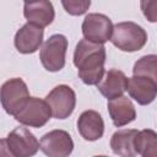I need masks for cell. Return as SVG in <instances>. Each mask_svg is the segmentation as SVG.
<instances>
[{
	"label": "cell",
	"mask_w": 157,
	"mask_h": 157,
	"mask_svg": "<svg viewBox=\"0 0 157 157\" xmlns=\"http://www.w3.org/2000/svg\"><path fill=\"white\" fill-rule=\"evenodd\" d=\"M110 42L121 52H137L147 43V32L135 22H119L113 28Z\"/></svg>",
	"instance_id": "2"
},
{
	"label": "cell",
	"mask_w": 157,
	"mask_h": 157,
	"mask_svg": "<svg viewBox=\"0 0 157 157\" xmlns=\"http://www.w3.org/2000/svg\"><path fill=\"white\" fill-rule=\"evenodd\" d=\"M40 150L49 157H66L72 153L74 141L65 130L55 129L40 137Z\"/></svg>",
	"instance_id": "9"
},
{
	"label": "cell",
	"mask_w": 157,
	"mask_h": 157,
	"mask_svg": "<svg viewBox=\"0 0 157 157\" xmlns=\"http://www.w3.org/2000/svg\"><path fill=\"white\" fill-rule=\"evenodd\" d=\"M23 16L29 23L44 28L54 21L55 11L49 0H33L25 2Z\"/></svg>",
	"instance_id": "11"
},
{
	"label": "cell",
	"mask_w": 157,
	"mask_h": 157,
	"mask_svg": "<svg viewBox=\"0 0 157 157\" xmlns=\"http://www.w3.org/2000/svg\"><path fill=\"white\" fill-rule=\"evenodd\" d=\"M44 31L42 27L27 22L15 34L13 44L18 53L32 54L39 49L43 43Z\"/></svg>",
	"instance_id": "10"
},
{
	"label": "cell",
	"mask_w": 157,
	"mask_h": 157,
	"mask_svg": "<svg viewBox=\"0 0 157 157\" xmlns=\"http://www.w3.org/2000/svg\"><path fill=\"white\" fill-rule=\"evenodd\" d=\"M132 75L145 76L157 83V54L141 56L132 67Z\"/></svg>",
	"instance_id": "18"
},
{
	"label": "cell",
	"mask_w": 157,
	"mask_h": 157,
	"mask_svg": "<svg viewBox=\"0 0 157 157\" xmlns=\"http://www.w3.org/2000/svg\"><path fill=\"white\" fill-rule=\"evenodd\" d=\"M1 152L13 157H29L40 148V142L25 126L15 128L5 139L1 140Z\"/></svg>",
	"instance_id": "3"
},
{
	"label": "cell",
	"mask_w": 157,
	"mask_h": 157,
	"mask_svg": "<svg viewBox=\"0 0 157 157\" xmlns=\"http://www.w3.org/2000/svg\"><path fill=\"white\" fill-rule=\"evenodd\" d=\"M77 131L86 141H97L104 134V121L102 115L92 109L85 110L77 119Z\"/></svg>",
	"instance_id": "12"
},
{
	"label": "cell",
	"mask_w": 157,
	"mask_h": 157,
	"mask_svg": "<svg viewBox=\"0 0 157 157\" xmlns=\"http://www.w3.org/2000/svg\"><path fill=\"white\" fill-rule=\"evenodd\" d=\"M52 115V109L45 99L29 97L22 109L13 118L25 126L42 128L49 121Z\"/></svg>",
	"instance_id": "6"
},
{
	"label": "cell",
	"mask_w": 157,
	"mask_h": 157,
	"mask_svg": "<svg viewBox=\"0 0 157 157\" xmlns=\"http://www.w3.org/2000/svg\"><path fill=\"white\" fill-rule=\"evenodd\" d=\"M140 9L148 22H157V0H140Z\"/></svg>",
	"instance_id": "20"
},
{
	"label": "cell",
	"mask_w": 157,
	"mask_h": 157,
	"mask_svg": "<svg viewBox=\"0 0 157 157\" xmlns=\"http://www.w3.org/2000/svg\"><path fill=\"white\" fill-rule=\"evenodd\" d=\"M137 130L135 129H123L115 131L110 137V148L112 151L123 157H132L136 156L135 150V137L137 135Z\"/></svg>",
	"instance_id": "16"
},
{
	"label": "cell",
	"mask_w": 157,
	"mask_h": 157,
	"mask_svg": "<svg viewBox=\"0 0 157 157\" xmlns=\"http://www.w3.org/2000/svg\"><path fill=\"white\" fill-rule=\"evenodd\" d=\"M113 22L104 13H88L81 26L83 38L94 43L104 44L110 40L113 33Z\"/></svg>",
	"instance_id": "8"
},
{
	"label": "cell",
	"mask_w": 157,
	"mask_h": 157,
	"mask_svg": "<svg viewBox=\"0 0 157 157\" xmlns=\"http://www.w3.org/2000/svg\"><path fill=\"white\" fill-rule=\"evenodd\" d=\"M27 1H33V0H25V2H27Z\"/></svg>",
	"instance_id": "21"
},
{
	"label": "cell",
	"mask_w": 157,
	"mask_h": 157,
	"mask_svg": "<svg viewBox=\"0 0 157 157\" xmlns=\"http://www.w3.org/2000/svg\"><path fill=\"white\" fill-rule=\"evenodd\" d=\"M67 39L64 34L50 36L40 48L39 59L43 67L50 72H58L65 66Z\"/></svg>",
	"instance_id": "4"
},
{
	"label": "cell",
	"mask_w": 157,
	"mask_h": 157,
	"mask_svg": "<svg viewBox=\"0 0 157 157\" xmlns=\"http://www.w3.org/2000/svg\"><path fill=\"white\" fill-rule=\"evenodd\" d=\"M136 153L142 157H157V132L151 129H144L135 137Z\"/></svg>",
	"instance_id": "17"
},
{
	"label": "cell",
	"mask_w": 157,
	"mask_h": 157,
	"mask_svg": "<svg viewBox=\"0 0 157 157\" xmlns=\"http://www.w3.org/2000/svg\"><path fill=\"white\" fill-rule=\"evenodd\" d=\"M128 85L129 78L121 70L110 69L104 74L102 80L96 86L107 99H113L115 97L123 96L124 92L128 91Z\"/></svg>",
	"instance_id": "14"
},
{
	"label": "cell",
	"mask_w": 157,
	"mask_h": 157,
	"mask_svg": "<svg viewBox=\"0 0 157 157\" xmlns=\"http://www.w3.org/2000/svg\"><path fill=\"white\" fill-rule=\"evenodd\" d=\"M108 112L113 124L117 128L128 125L136 119V110L130 101L125 96H119L108 102Z\"/></svg>",
	"instance_id": "15"
},
{
	"label": "cell",
	"mask_w": 157,
	"mask_h": 157,
	"mask_svg": "<svg viewBox=\"0 0 157 157\" xmlns=\"http://www.w3.org/2000/svg\"><path fill=\"white\" fill-rule=\"evenodd\" d=\"M29 97L28 87L20 77L10 78L1 86V105L9 115L15 117Z\"/></svg>",
	"instance_id": "5"
},
{
	"label": "cell",
	"mask_w": 157,
	"mask_h": 157,
	"mask_svg": "<svg viewBox=\"0 0 157 157\" xmlns=\"http://www.w3.org/2000/svg\"><path fill=\"white\" fill-rule=\"evenodd\" d=\"M105 48L103 44L81 39L74 52V65L78 77L86 85H97L104 76Z\"/></svg>",
	"instance_id": "1"
},
{
	"label": "cell",
	"mask_w": 157,
	"mask_h": 157,
	"mask_svg": "<svg viewBox=\"0 0 157 157\" xmlns=\"http://www.w3.org/2000/svg\"><path fill=\"white\" fill-rule=\"evenodd\" d=\"M128 92L140 105H147L157 97V83L148 77L132 75L129 78Z\"/></svg>",
	"instance_id": "13"
},
{
	"label": "cell",
	"mask_w": 157,
	"mask_h": 157,
	"mask_svg": "<svg viewBox=\"0 0 157 157\" xmlns=\"http://www.w3.org/2000/svg\"><path fill=\"white\" fill-rule=\"evenodd\" d=\"M61 5L69 15L81 16L90 9L91 0H61Z\"/></svg>",
	"instance_id": "19"
},
{
	"label": "cell",
	"mask_w": 157,
	"mask_h": 157,
	"mask_svg": "<svg viewBox=\"0 0 157 157\" xmlns=\"http://www.w3.org/2000/svg\"><path fill=\"white\" fill-rule=\"evenodd\" d=\"M55 119L69 118L76 107V93L67 85L55 86L45 97Z\"/></svg>",
	"instance_id": "7"
}]
</instances>
